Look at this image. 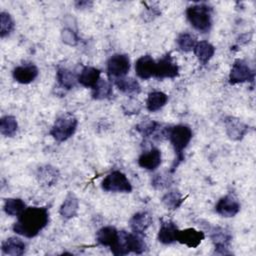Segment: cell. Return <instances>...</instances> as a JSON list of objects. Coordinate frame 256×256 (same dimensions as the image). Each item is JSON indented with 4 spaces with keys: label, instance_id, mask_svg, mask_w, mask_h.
<instances>
[{
    "label": "cell",
    "instance_id": "1",
    "mask_svg": "<svg viewBox=\"0 0 256 256\" xmlns=\"http://www.w3.org/2000/svg\"><path fill=\"white\" fill-rule=\"evenodd\" d=\"M49 223V211L47 207H28L18 216L13 224V231L26 238L37 236Z\"/></svg>",
    "mask_w": 256,
    "mask_h": 256
},
{
    "label": "cell",
    "instance_id": "2",
    "mask_svg": "<svg viewBox=\"0 0 256 256\" xmlns=\"http://www.w3.org/2000/svg\"><path fill=\"white\" fill-rule=\"evenodd\" d=\"M193 133L189 126L184 124H178L172 127H168L167 138L169 139L174 152H175V160L169 170L170 173H173L181 162L184 161V149L188 146L192 139Z\"/></svg>",
    "mask_w": 256,
    "mask_h": 256
},
{
    "label": "cell",
    "instance_id": "3",
    "mask_svg": "<svg viewBox=\"0 0 256 256\" xmlns=\"http://www.w3.org/2000/svg\"><path fill=\"white\" fill-rule=\"evenodd\" d=\"M186 17L191 26L199 32L207 33L212 26V8L204 3L194 4L186 9Z\"/></svg>",
    "mask_w": 256,
    "mask_h": 256
},
{
    "label": "cell",
    "instance_id": "4",
    "mask_svg": "<svg viewBox=\"0 0 256 256\" xmlns=\"http://www.w3.org/2000/svg\"><path fill=\"white\" fill-rule=\"evenodd\" d=\"M147 246L141 234L138 233H128L124 230L119 231V240L117 246L112 251L116 256L126 255L128 253L142 254L146 250Z\"/></svg>",
    "mask_w": 256,
    "mask_h": 256
},
{
    "label": "cell",
    "instance_id": "5",
    "mask_svg": "<svg viewBox=\"0 0 256 256\" xmlns=\"http://www.w3.org/2000/svg\"><path fill=\"white\" fill-rule=\"evenodd\" d=\"M77 125V118L72 113L65 112L55 120L49 133L57 142H64L73 136Z\"/></svg>",
    "mask_w": 256,
    "mask_h": 256
},
{
    "label": "cell",
    "instance_id": "6",
    "mask_svg": "<svg viewBox=\"0 0 256 256\" xmlns=\"http://www.w3.org/2000/svg\"><path fill=\"white\" fill-rule=\"evenodd\" d=\"M101 187L107 192H120L130 193L132 185L127 176L121 171L115 170L109 173L101 182Z\"/></svg>",
    "mask_w": 256,
    "mask_h": 256
},
{
    "label": "cell",
    "instance_id": "7",
    "mask_svg": "<svg viewBox=\"0 0 256 256\" xmlns=\"http://www.w3.org/2000/svg\"><path fill=\"white\" fill-rule=\"evenodd\" d=\"M131 67L130 59L126 54H114L107 61V74L111 81L125 77Z\"/></svg>",
    "mask_w": 256,
    "mask_h": 256
},
{
    "label": "cell",
    "instance_id": "8",
    "mask_svg": "<svg viewBox=\"0 0 256 256\" xmlns=\"http://www.w3.org/2000/svg\"><path fill=\"white\" fill-rule=\"evenodd\" d=\"M210 238L214 245V253L221 255H230V242L232 235L225 228L220 226H214L209 229Z\"/></svg>",
    "mask_w": 256,
    "mask_h": 256
},
{
    "label": "cell",
    "instance_id": "9",
    "mask_svg": "<svg viewBox=\"0 0 256 256\" xmlns=\"http://www.w3.org/2000/svg\"><path fill=\"white\" fill-rule=\"evenodd\" d=\"M254 78L255 72L246 61L242 59H237L234 61L229 73V83L231 85L244 82H253Z\"/></svg>",
    "mask_w": 256,
    "mask_h": 256
},
{
    "label": "cell",
    "instance_id": "10",
    "mask_svg": "<svg viewBox=\"0 0 256 256\" xmlns=\"http://www.w3.org/2000/svg\"><path fill=\"white\" fill-rule=\"evenodd\" d=\"M179 75V67L173 61V58L170 53L163 55L155 63V72L154 77L158 80L165 78H175Z\"/></svg>",
    "mask_w": 256,
    "mask_h": 256
},
{
    "label": "cell",
    "instance_id": "11",
    "mask_svg": "<svg viewBox=\"0 0 256 256\" xmlns=\"http://www.w3.org/2000/svg\"><path fill=\"white\" fill-rule=\"evenodd\" d=\"M135 129L143 138L152 137L156 140L167 138L168 127L162 128V125L154 120H144L137 124Z\"/></svg>",
    "mask_w": 256,
    "mask_h": 256
},
{
    "label": "cell",
    "instance_id": "12",
    "mask_svg": "<svg viewBox=\"0 0 256 256\" xmlns=\"http://www.w3.org/2000/svg\"><path fill=\"white\" fill-rule=\"evenodd\" d=\"M225 130L228 137L232 140L239 141L248 133L249 127L247 124L242 122L239 118L228 116L224 120Z\"/></svg>",
    "mask_w": 256,
    "mask_h": 256
},
{
    "label": "cell",
    "instance_id": "13",
    "mask_svg": "<svg viewBox=\"0 0 256 256\" xmlns=\"http://www.w3.org/2000/svg\"><path fill=\"white\" fill-rule=\"evenodd\" d=\"M215 211L222 217H234L240 211V204L234 196L228 194L218 200Z\"/></svg>",
    "mask_w": 256,
    "mask_h": 256
},
{
    "label": "cell",
    "instance_id": "14",
    "mask_svg": "<svg viewBox=\"0 0 256 256\" xmlns=\"http://www.w3.org/2000/svg\"><path fill=\"white\" fill-rule=\"evenodd\" d=\"M39 74L36 65L32 63L16 66L12 71L13 79L20 84H29L33 82Z\"/></svg>",
    "mask_w": 256,
    "mask_h": 256
},
{
    "label": "cell",
    "instance_id": "15",
    "mask_svg": "<svg viewBox=\"0 0 256 256\" xmlns=\"http://www.w3.org/2000/svg\"><path fill=\"white\" fill-rule=\"evenodd\" d=\"M204 238V232L198 231L194 228H186L184 230H178L176 241L189 248H196Z\"/></svg>",
    "mask_w": 256,
    "mask_h": 256
},
{
    "label": "cell",
    "instance_id": "16",
    "mask_svg": "<svg viewBox=\"0 0 256 256\" xmlns=\"http://www.w3.org/2000/svg\"><path fill=\"white\" fill-rule=\"evenodd\" d=\"M119 240V231L113 226H104L96 233V241L102 246L109 247L111 252L117 246Z\"/></svg>",
    "mask_w": 256,
    "mask_h": 256
},
{
    "label": "cell",
    "instance_id": "17",
    "mask_svg": "<svg viewBox=\"0 0 256 256\" xmlns=\"http://www.w3.org/2000/svg\"><path fill=\"white\" fill-rule=\"evenodd\" d=\"M178 230L179 229L177 228L176 224L172 220L162 218L157 239L160 243L164 245L172 244L176 241Z\"/></svg>",
    "mask_w": 256,
    "mask_h": 256
},
{
    "label": "cell",
    "instance_id": "18",
    "mask_svg": "<svg viewBox=\"0 0 256 256\" xmlns=\"http://www.w3.org/2000/svg\"><path fill=\"white\" fill-rule=\"evenodd\" d=\"M162 161L161 151L158 148H151L148 151L143 152L138 158V165L146 170L153 171L157 169Z\"/></svg>",
    "mask_w": 256,
    "mask_h": 256
},
{
    "label": "cell",
    "instance_id": "19",
    "mask_svg": "<svg viewBox=\"0 0 256 256\" xmlns=\"http://www.w3.org/2000/svg\"><path fill=\"white\" fill-rule=\"evenodd\" d=\"M156 61L150 55H143L139 57L135 62L136 75L143 79L148 80L154 77Z\"/></svg>",
    "mask_w": 256,
    "mask_h": 256
},
{
    "label": "cell",
    "instance_id": "20",
    "mask_svg": "<svg viewBox=\"0 0 256 256\" xmlns=\"http://www.w3.org/2000/svg\"><path fill=\"white\" fill-rule=\"evenodd\" d=\"M36 178L38 183L44 187H50L57 183L59 178V171L51 165H43L37 169Z\"/></svg>",
    "mask_w": 256,
    "mask_h": 256
},
{
    "label": "cell",
    "instance_id": "21",
    "mask_svg": "<svg viewBox=\"0 0 256 256\" xmlns=\"http://www.w3.org/2000/svg\"><path fill=\"white\" fill-rule=\"evenodd\" d=\"M151 224H152V217L146 211L135 213L129 220V226L132 232L138 233L141 235L144 234V232L150 227Z\"/></svg>",
    "mask_w": 256,
    "mask_h": 256
},
{
    "label": "cell",
    "instance_id": "22",
    "mask_svg": "<svg viewBox=\"0 0 256 256\" xmlns=\"http://www.w3.org/2000/svg\"><path fill=\"white\" fill-rule=\"evenodd\" d=\"M101 71L92 66H84L78 74V83L84 87L93 89L100 80Z\"/></svg>",
    "mask_w": 256,
    "mask_h": 256
},
{
    "label": "cell",
    "instance_id": "23",
    "mask_svg": "<svg viewBox=\"0 0 256 256\" xmlns=\"http://www.w3.org/2000/svg\"><path fill=\"white\" fill-rule=\"evenodd\" d=\"M78 209H79V202L77 197L72 192H69L60 206L59 213L62 216V218L69 220L77 215Z\"/></svg>",
    "mask_w": 256,
    "mask_h": 256
},
{
    "label": "cell",
    "instance_id": "24",
    "mask_svg": "<svg viewBox=\"0 0 256 256\" xmlns=\"http://www.w3.org/2000/svg\"><path fill=\"white\" fill-rule=\"evenodd\" d=\"M26 244L18 237H9L1 244V251L4 255L20 256L24 254Z\"/></svg>",
    "mask_w": 256,
    "mask_h": 256
},
{
    "label": "cell",
    "instance_id": "25",
    "mask_svg": "<svg viewBox=\"0 0 256 256\" xmlns=\"http://www.w3.org/2000/svg\"><path fill=\"white\" fill-rule=\"evenodd\" d=\"M193 52H194L195 56L197 57L198 61L202 65H205L213 57V55L215 53V48L208 41H199L195 44V46L193 48Z\"/></svg>",
    "mask_w": 256,
    "mask_h": 256
},
{
    "label": "cell",
    "instance_id": "26",
    "mask_svg": "<svg viewBox=\"0 0 256 256\" xmlns=\"http://www.w3.org/2000/svg\"><path fill=\"white\" fill-rule=\"evenodd\" d=\"M56 79H57L58 84L62 88L70 90V89L74 88L76 83L78 82V75L67 68L60 67L57 69Z\"/></svg>",
    "mask_w": 256,
    "mask_h": 256
},
{
    "label": "cell",
    "instance_id": "27",
    "mask_svg": "<svg viewBox=\"0 0 256 256\" xmlns=\"http://www.w3.org/2000/svg\"><path fill=\"white\" fill-rule=\"evenodd\" d=\"M114 85L118 88L119 91L128 94V95H134L138 94L141 91V87L139 82L131 77H122L113 80Z\"/></svg>",
    "mask_w": 256,
    "mask_h": 256
},
{
    "label": "cell",
    "instance_id": "28",
    "mask_svg": "<svg viewBox=\"0 0 256 256\" xmlns=\"http://www.w3.org/2000/svg\"><path fill=\"white\" fill-rule=\"evenodd\" d=\"M168 101V96L162 91H152L148 94L146 108L149 112H156L163 108Z\"/></svg>",
    "mask_w": 256,
    "mask_h": 256
},
{
    "label": "cell",
    "instance_id": "29",
    "mask_svg": "<svg viewBox=\"0 0 256 256\" xmlns=\"http://www.w3.org/2000/svg\"><path fill=\"white\" fill-rule=\"evenodd\" d=\"M112 94H113V91H112L111 82L101 78L99 82L96 84V86L92 89V97L93 99H96V100L108 99L112 96Z\"/></svg>",
    "mask_w": 256,
    "mask_h": 256
},
{
    "label": "cell",
    "instance_id": "30",
    "mask_svg": "<svg viewBox=\"0 0 256 256\" xmlns=\"http://www.w3.org/2000/svg\"><path fill=\"white\" fill-rule=\"evenodd\" d=\"M161 200H162L163 205L168 210H176L184 202V198H183L182 194L177 190H172V191L165 193Z\"/></svg>",
    "mask_w": 256,
    "mask_h": 256
},
{
    "label": "cell",
    "instance_id": "31",
    "mask_svg": "<svg viewBox=\"0 0 256 256\" xmlns=\"http://www.w3.org/2000/svg\"><path fill=\"white\" fill-rule=\"evenodd\" d=\"M18 130V123L14 116L6 115L0 120V132L3 136L13 137Z\"/></svg>",
    "mask_w": 256,
    "mask_h": 256
},
{
    "label": "cell",
    "instance_id": "32",
    "mask_svg": "<svg viewBox=\"0 0 256 256\" xmlns=\"http://www.w3.org/2000/svg\"><path fill=\"white\" fill-rule=\"evenodd\" d=\"M3 209L9 216H19L25 210V202L20 198H7Z\"/></svg>",
    "mask_w": 256,
    "mask_h": 256
},
{
    "label": "cell",
    "instance_id": "33",
    "mask_svg": "<svg viewBox=\"0 0 256 256\" xmlns=\"http://www.w3.org/2000/svg\"><path fill=\"white\" fill-rule=\"evenodd\" d=\"M178 48L183 52H190L193 50L195 44L197 43L195 36L188 32H183L178 35L176 39Z\"/></svg>",
    "mask_w": 256,
    "mask_h": 256
},
{
    "label": "cell",
    "instance_id": "34",
    "mask_svg": "<svg viewBox=\"0 0 256 256\" xmlns=\"http://www.w3.org/2000/svg\"><path fill=\"white\" fill-rule=\"evenodd\" d=\"M14 20L12 16L5 11H2L0 13V36L1 38H4L11 34V32L14 30Z\"/></svg>",
    "mask_w": 256,
    "mask_h": 256
},
{
    "label": "cell",
    "instance_id": "35",
    "mask_svg": "<svg viewBox=\"0 0 256 256\" xmlns=\"http://www.w3.org/2000/svg\"><path fill=\"white\" fill-rule=\"evenodd\" d=\"M172 179L171 176H168V174H156L153 176L151 184L155 189H164L171 185Z\"/></svg>",
    "mask_w": 256,
    "mask_h": 256
},
{
    "label": "cell",
    "instance_id": "36",
    "mask_svg": "<svg viewBox=\"0 0 256 256\" xmlns=\"http://www.w3.org/2000/svg\"><path fill=\"white\" fill-rule=\"evenodd\" d=\"M141 108H142L141 103L137 99H134V98L128 99V101L123 103V105H122V109H123L124 113L127 115L138 114L141 111Z\"/></svg>",
    "mask_w": 256,
    "mask_h": 256
},
{
    "label": "cell",
    "instance_id": "37",
    "mask_svg": "<svg viewBox=\"0 0 256 256\" xmlns=\"http://www.w3.org/2000/svg\"><path fill=\"white\" fill-rule=\"evenodd\" d=\"M62 40L64 43L74 46L78 43V37L76 32H74L71 28H65L62 31Z\"/></svg>",
    "mask_w": 256,
    "mask_h": 256
},
{
    "label": "cell",
    "instance_id": "38",
    "mask_svg": "<svg viewBox=\"0 0 256 256\" xmlns=\"http://www.w3.org/2000/svg\"><path fill=\"white\" fill-rule=\"evenodd\" d=\"M93 5V2L92 1H76L75 2V7L77 9H87V8H90L91 6Z\"/></svg>",
    "mask_w": 256,
    "mask_h": 256
}]
</instances>
